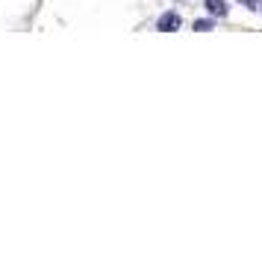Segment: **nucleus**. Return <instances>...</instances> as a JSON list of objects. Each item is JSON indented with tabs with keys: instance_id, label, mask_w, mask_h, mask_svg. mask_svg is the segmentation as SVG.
Returning a JSON list of instances; mask_svg holds the SVG:
<instances>
[{
	"instance_id": "obj_1",
	"label": "nucleus",
	"mask_w": 262,
	"mask_h": 253,
	"mask_svg": "<svg viewBox=\"0 0 262 253\" xmlns=\"http://www.w3.org/2000/svg\"><path fill=\"white\" fill-rule=\"evenodd\" d=\"M177 27H180V15L177 12H162L159 21H156V30H159V33H174Z\"/></svg>"
},
{
	"instance_id": "obj_2",
	"label": "nucleus",
	"mask_w": 262,
	"mask_h": 253,
	"mask_svg": "<svg viewBox=\"0 0 262 253\" xmlns=\"http://www.w3.org/2000/svg\"><path fill=\"white\" fill-rule=\"evenodd\" d=\"M206 12L212 15V18H224L227 15V3L224 0H206Z\"/></svg>"
},
{
	"instance_id": "obj_3",
	"label": "nucleus",
	"mask_w": 262,
	"mask_h": 253,
	"mask_svg": "<svg viewBox=\"0 0 262 253\" xmlns=\"http://www.w3.org/2000/svg\"><path fill=\"white\" fill-rule=\"evenodd\" d=\"M212 27H215L212 18H201V21H194V30H198V33H209Z\"/></svg>"
},
{
	"instance_id": "obj_4",
	"label": "nucleus",
	"mask_w": 262,
	"mask_h": 253,
	"mask_svg": "<svg viewBox=\"0 0 262 253\" xmlns=\"http://www.w3.org/2000/svg\"><path fill=\"white\" fill-rule=\"evenodd\" d=\"M245 3H248L250 9H259V0H245Z\"/></svg>"
}]
</instances>
